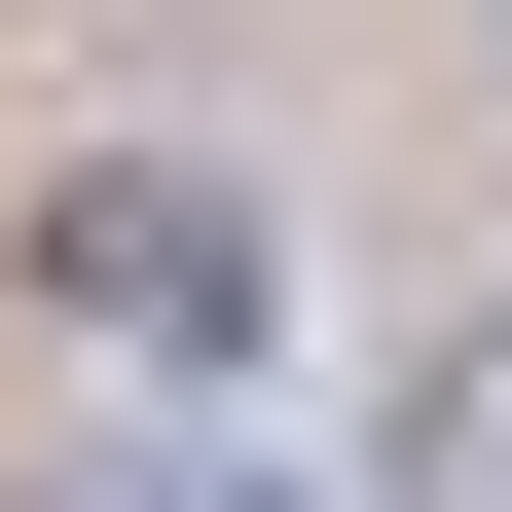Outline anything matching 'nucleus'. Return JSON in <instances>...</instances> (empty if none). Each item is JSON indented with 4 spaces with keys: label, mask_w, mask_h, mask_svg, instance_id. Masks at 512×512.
<instances>
[{
    "label": "nucleus",
    "mask_w": 512,
    "mask_h": 512,
    "mask_svg": "<svg viewBox=\"0 0 512 512\" xmlns=\"http://www.w3.org/2000/svg\"><path fill=\"white\" fill-rule=\"evenodd\" d=\"M37 512H330L293 439H110V476H37Z\"/></svg>",
    "instance_id": "1"
},
{
    "label": "nucleus",
    "mask_w": 512,
    "mask_h": 512,
    "mask_svg": "<svg viewBox=\"0 0 512 512\" xmlns=\"http://www.w3.org/2000/svg\"><path fill=\"white\" fill-rule=\"evenodd\" d=\"M403 476H439V512H512V330H439V403H403Z\"/></svg>",
    "instance_id": "2"
}]
</instances>
